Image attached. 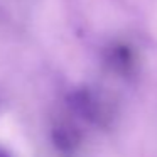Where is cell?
<instances>
[{
	"label": "cell",
	"instance_id": "6da1fadb",
	"mask_svg": "<svg viewBox=\"0 0 157 157\" xmlns=\"http://www.w3.org/2000/svg\"><path fill=\"white\" fill-rule=\"evenodd\" d=\"M69 105L78 115L96 125H106L112 118V110L106 100L88 88H79L69 95Z\"/></svg>",
	"mask_w": 157,
	"mask_h": 157
},
{
	"label": "cell",
	"instance_id": "7a4b0ae2",
	"mask_svg": "<svg viewBox=\"0 0 157 157\" xmlns=\"http://www.w3.org/2000/svg\"><path fill=\"white\" fill-rule=\"evenodd\" d=\"M106 64L110 66V69L118 75H128L133 71L135 66V56L133 51L130 49V46L127 44H115L108 49L106 52Z\"/></svg>",
	"mask_w": 157,
	"mask_h": 157
},
{
	"label": "cell",
	"instance_id": "3957f363",
	"mask_svg": "<svg viewBox=\"0 0 157 157\" xmlns=\"http://www.w3.org/2000/svg\"><path fill=\"white\" fill-rule=\"evenodd\" d=\"M52 140H54V145L58 147L63 152H69V150H75L79 145V140L81 135L79 132L75 128L73 125H58L52 132Z\"/></svg>",
	"mask_w": 157,
	"mask_h": 157
},
{
	"label": "cell",
	"instance_id": "277c9868",
	"mask_svg": "<svg viewBox=\"0 0 157 157\" xmlns=\"http://www.w3.org/2000/svg\"><path fill=\"white\" fill-rule=\"evenodd\" d=\"M0 157H12V155H10V154H9L5 149H2V147H0Z\"/></svg>",
	"mask_w": 157,
	"mask_h": 157
}]
</instances>
